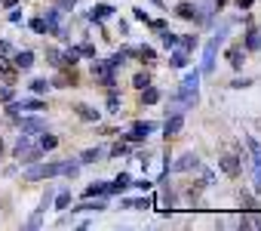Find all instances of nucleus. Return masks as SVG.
<instances>
[{
    "label": "nucleus",
    "mask_w": 261,
    "mask_h": 231,
    "mask_svg": "<svg viewBox=\"0 0 261 231\" xmlns=\"http://www.w3.org/2000/svg\"><path fill=\"white\" fill-rule=\"evenodd\" d=\"M197 86H200V71H194V74H188V77L181 80L178 96H172V111H169V114H181L185 108L197 105Z\"/></svg>",
    "instance_id": "f257e3e1"
},
{
    "label": "nucleus",
    "mask_w": 261,
    "mask_h": 231,
    "mask_svg": "<svg viewBox=\"0 0 261 231\" xmlns=\"http://www.w3.org/2000/svg\"><path fill=\"white\" fill-rule=\"evenodd\" d=\"M227 31H230V22H224V25L218 28V34L209 40V47H206V53H203V74H212V68H215V53H218V47L224 43Z\"/></svg>",
    "instance_id": "f03ea898"
},
{
    "label": "nucleus",
    "mask_w": 261,
    "mask_h": 231,
    "mask_svg": "<svg viewBox=\"0 0 261 231\" xmlns=\"http://www.w3.org/2000/svg\"><path fill=\"white\" fill-rule=\"evenodd\" d=\"M62 173V164H31L25 170V179H49V176H59Z\"/></svg>",
    "instance_id": "7ed1b4c3"
},
{
    "label": "nucleus",
    "mask_w": 261,
    "mask_h": 231,
    "mask_svg": "<svg viewBox=\"0 0 261 231\" xmlns=\"http://www.w3.org/2000/svg\"><path fill=\"white\" fill-rule=\"evenodd\" d=\"M246 148H249V154H252V170H255V191L261 194V145H258L252 136H246Z\"/></svg>",
    "instance_id": "20e7f679"
},
{
    "label": "nucleus",
    "mask_w": 261,
    "mask_h": 231,
    "mask_svg": "<svg viewBox=\"0 0 261 231\" xmlns=\"http://www.w3.org/2000/svg\"><path fill=\"white\" fill-rule=\"evenodd\" d=\"M154 130H157V124H151V121H139V124H133V127H129V133H126V142H142V139H148Z\"/></svg>",
    "instance_id": "39448f33"
},
{
    "label": "nucleus",
    "mask_w": 261,
    "mask_h": 231,
    "mask_svg": "<svg viewBox=\"0 0 261 231\" xmlns=\"http://www.w3.org/2000/svg\"><path fill=\"white\" fill-rule=\"evenodd\" d=\"M111 71H114L111 62H92V74H95L98 80H105V86L114 89V74H111Z\"/></svg>",
    "instance_id": "423d86ee"
},
{
    "label": "nucleus",
    "mask_w": 261,
    "mask_h": 231,
    "mask_svg": "<svg viewBox=\"0 0 261 231\" xmlns=\"http://www.w3.org/2000/svg\"><path fill=\"white\" fill-rule=\"evenodd\" d=\"M197 167H200V157H197V154H181V157H178V160H175L169 170H175V173H185V170H197Z\"/></svg>",
    "instance_id": "0eeeda50"
},
{
    "label": "nucleus",
    "mask_w": 261,
    "mask_h": 231,
    "mask_svg": "<svg viewBox=\"0 0 261 231\" xmlns=\"http://www.w3.org/2000/svg\"><path fill=\"white\" fill-rule=\"evenodd\" d=\"M126 188H133V176L129 173H120L114 182H111V188H108V194H123Z\"/></svg>",
    "instance_id": "6e6552de"
},
{
    "label": "nucleus",
    "mask_w": 261,
    "mask_h": 231,
    "mask_svg": "<svg viewBox=\"0 0 261 231\" xmlns=\"http://www.w3.org/2000/svg\"><path fill=\"white\" fill-rule=\"evenodd\" d=\"M175 16H178V19H188V22H191V19L203 22V13H200L197 7H191V4H178V7H175Z\"/></svg>",
    "instance_id": "1a4fd4ad"
},
{
    "label": "nucleus",
    "mask_w": 261,
    "mask_h": 231,
    "mask_svg": "<svg viewBox=\"0 0 261 231\" xmlns=\"http://www.w3.org/2000/svg\"><path fill=\"white\" fill-rule=\"evenodd\" d=\"M181 127H185V118H181V114H172V118L166 121V127H163V133H166V139H172V136H178V133H181Z\"/></svg>",
    "instance_id": "9d476101"
},
{
    "label": "nucleus",
    "mask_w": 261,
    "mask_h": 231,
    "mask_svg": "<svg viewBox=\"0 0 261 231\" xmlns=\"http://www.w3.org/2000/svg\"><path fill=\"white\" fill-rule=\"evenodd\" d=\"M13 65H16V71H28V68L34 65V53H31V50H22V53H16Z\"/></svg>",
    "instance_id": "9b49d317"
},
{
    "label": "nucleus",
    "mask_w": 261,
    "mask_h": 231,
    "mask_svg": "<svg viewBox=\"0 0 261 231\" xmlns=\"http://www.w3.org/2000/svg\"><path fill=\"white\" fill-rule=\"evenodd\" d=\"M218 167H221V173H227V176H237V173H240V157H233V154H224V157L218 160Z\"/></svg>",
    "instance_id": "f8f14e48"
},
{
    "label": "nucleus",
    "mask_w": 261,
    "mask_h": 231,
    "mask_svg": "<svg viewBox=\"0 0 261 231\" xmlns=\"http://www.w3.org/2000/svg\"><path fill=\"white\" fill-rule=\"evenodd\" d=\"M243 62H246V50L243 47H230L227 50V65L230 68H243Z\"/></svg>",
    "instance_id": "ddd939ff"
},
{
    "label": "nucleus",
    "mask_w": 261,
    "mask_h": 231,
    "mask_svg": "<svg viewBox=\"0 0 261 231\" xmlns=\"http://www.w3.org/2000/svg\"><path fill=\"white\" fill-rule=\"evenodd\" d=\"M111 13H114V7H108V4H98V7H92V10H89V22H105Z\"/></svg>",
    "instance_id": "4468645a"
},
{
    "label": "nucleus",
    "mask_w": 261,
    "mask_h": 231,
    "mask_svg": "<svg viewBox=\"0 0 261 231\" xmlns=\"http://www.w3.org/2000/svg\"><path fill=\"white\" fill-rule=\"evenodd\" d=\"M74 83H77V71L74 68H62V74L56 77L53 86H74Z\"/></svg>",
    "instance_id": "2eb2a0df"
},
{
    "label": "nucleus",
    "mask_w": 261,
    "mask_h": 231,
    "mask_svg": "<svg viewBox=\"0 0 261 231\" xmlns=\"http://www.w3.org/2000/svg\"><path fill=\"white\" fill-rule=\"evenodd\" d=\"M108 188H111V182H92V185L83 191V197L92 200V197H98V194H108Z\"/></svg>",
    "instance_id": "dca6fc26"
},
{
    "label": "nucleus",
    "mask_w": 261,
    "mask_h": 231,
    "mask_svg": "<svg viewBox=\"0 0 261 231\" xmlns=\"http://www.w3.org/2000/svg\"><path fill=\"white\" fill-rule=\"evenodd\" d=\"M59 16H62V10H59V7L46 13V19H43V22H46V31H53V34H62V31H59Z\"/></svg>",
    "instance_id": "f3484780"
},
{
    "label": "nucleus",
    "mask_w": 261,
    "mask_h": 231,
    "mask_svg": "<svg viewBox=\"0 0 261 231\" xmlns=\"http://www.w3.org/2000/svg\"><path fill=\"white\" fill-rule=\"evenodd\" d=\"M46 59H49V65L59 68V71H62V68H71V65L65 62V53H59V50H46Z\"/></svg>",
    "instance_id": "a211bd4d"
},
{
    "label": "nucleus",
    "mask_w": 261,
    "mask_h": 231,
    "mask_svg": "<svg viewBox=\"0 0 261 231\" xmlns=\"http://www.w3.org/2000/svg\"><path fill=\"white\" fill-rule=\"evenodd\" d=\"M0 80L13 83V80H16V65H7L4 59H0Z\"/></svg>",
    "instance_id": "6ab92c4d"
},
{
    "label": "nucleus",
    "mask_w": 261,
    "mask_h": 231,
    "mask_svg": "<svg viewBox=\"0 0 261 231\" xmlns=\"http://www.w3.org/2000/svg\"><path fill=\"white\" fill-rule=\"evenodd\" d=\"M246 50H261V34H258V28H249V34H246Z\"/></svg>",
    "instance_id": "aec40b11"
},
{
    "label": "nucleus",
    "mask_w": 261,
    "mask_h": 231,
    "mask_svg": "<svg viewBox=\"0 0 261 231\" xmlns=\"http://www.w3.org/2000/svg\"><path fill=\"white\" fill-rule=\"evenodd\" d=\"M77 114H80V121H98V111L89 105H77Z\"/></svg>",
    "instance_id": "412c9836"
},
{
    "label": "nucleus",
    "mask_w": 261,
    "mask_h": 231,
    "mask_svg": "<svg viewBox=\"0 0 261 231\" xmlns=\"http://www.w3.org/2000/svg\"><path fill=\"white\" fill-rule=\"evenodd\" d=\"M142 102H145V105H154V102H160V93H157V89L148 83V86L142 89Z\"/></svg>",
    "instance_id": "4be33fe9"
},
{
    "label": "nucleus",
    "mask_w": 261,
    "mask_h": 231,
    "mask_svg": "<svg viewBox=\"0 0 261 231\" xmlns=\"http://www.w3.org/2000/svg\"><path fill=\"white\" fill-rule=\"evenodd\" d=\"M101 154H105L101 148H86V151L80 154V164H95V160H98Z\"/></svg>",
    "instance_id": "5701e85b"
},
{
    "label": "nucleus",
    "mask_w": 261,
    "mask_h": 231,
    "mask_svg": "<svg viewBox=\"0 0 261 231\" xmlns=\"http://www.w3.org/2000/svg\"><path fill=\"white\" fill-rule=\"evenodd\" d=\"M123 206L126 210H148V206H154V200H148V197H142V200H123Z\"/></svg>",
    "instance_id": "b1692460"
},
{
    "label": "nucleus",
    "mask_w": 261,
    "mask_h": 231,
    "mask_svg": "<svg viewBox=\"0 0 261 231\" xmlns=\"http://www.w3.org/2000/svg\"><path fill=\"white\" fill-rule=\"evenodd\" d=\"M160 40H163V47H166V50H172V47H178V34H172V31H166V28L160 31Z\"/></svg>",
    "instance_id": "393cba45"
},
{
    "label": "nucleus",
    "mask_w": 261,
    "mask_h": 231,
    "mask_svg": "<svg viewBox=\"0 0 261 231\" xmlns=\"http://www.w3.org/2000/svg\"><path fill=\"white\" fill-rule=\"evenodd\" d=\"M169 65H172V68H185V65H188V53H185V50H175L172 59H169Z\"/></svg>",
    "instance_id": "a878e982"
},
{
    "label": "nucleus",
    "mask_w": 261,
    "mask_h": 231,
    "mask_svg": "<svg viewBox=\"0 0 261 231\" xmlns=\"http://www.w3.org/2000/svg\"><path fill=\"white\" fill-rule=\"evenodd\" d=\"M22 130H25V133H40V130H43V121L28 118V121H22Z\"/></svg>",
    "instance_id": "bb28decb"
},
{
    "label": "nucleus",
    "mask_w": 261,
    "mask_h": 231,
    "mask_svg": "<svg viewBox=\"0 0 261 231\" xmlns=\"http://www.w3.org/2000/svg\"><path fill=\"white\" fill-rule=\"evenodd\" d=\"M98 210H105V200H95V203H89V200H86V203H80L74 213H98Z\"/></svg>",
    "instance_id": "cd10ccee"
},
{
    "label": "nucleus",
    "mask_w": 261,
    "mask_h": 231,
    "mask_svg": "<svg viewBox=\"0 0 261 231\" xmlns=\"http://www.w3.org/2000/svg\"><path fill=\"white\" fill-rule=\"evenodd\" d=\"M240 225H243V228H261V216H258V213H255V216H243Z\"/></svg>",
    "instance_id": "c85d7f7f"
},
{
    "label": "nucleus",
    "mask_w": 261,
    "mask_h": 231,
    "mask_svg": "<svg viewBox=\"0 0 261 231\" xmlns=\"http://www.w3.org/2000/svg\"><path fill=\"white\" fill-rule=\"evenodd\" d=\"M56 145H59V139H56V136H49V133H46V136L40 139V148H43V151H53Z\"/></svg>",
    "instance_id": "c756f323"
},
{
    "label": "nucleus",
    "mask_w": 261,
    "mask_h": 231,
    "mask_svg": "<svg viewBox=\"0 0 261 231\" xmlns=\"http://www.w3.org/2000/svg\"><path fill=\"white\" fill-rule=\"evenodd\" d=\"M77 170H80V160H68V164H62V173H65V176H77Z\"/></svg>",
    "instance_id": "7c9ffc66"
},
{
    "label": "nucleus",
    "mask_w": 261,
    "mask_h": 231,
    "mask_svg": "<svg viewBox=\"0 0 261 231\" xmlns=\"http://www.w3.org/2000/svg\"><path fill=\"white\" fill-rule=\"evenodd\" d=\"M49 86H53V83H46L43 77H37V80H31V89H34V93H46Z\"/></svg>",
    "instance_id": "2f4dec72"
},
{
    "label": "nucleus",
    "mask_w": 261,
    "mask_h": 231,
    "mask_svg": "<svg viewBox=\"0 0 261 231\" xmlns=\"http://www.w3.org/2000/svg\"><path fill=\"white\" fill-rule=\"evenodd\" d=\"M43 154V148H25V164H34Z\"/></svg>",
    "instance_id": "473e14b6"
},
{
    "label": "nucleus",
    "mask_w": 261,
    "mask_h": 231,
    "mask_svg": "<svg viewBox=\"0 0 261 231\" xmlns=\"http://www.w3.org/2000/svg\"><path fill=\"white\" fill-rule=\"evenodd\" d=\"M68 203H71V191H62V194L56 197V210H65Z\"/></svg>",
    "instance_id": "72a5a7b5"
},
{
    "label": "nucleus",
    "mask_w": 261,
    "mask_h": 231,
    "mask_svg": "<svg viewBox=\"0 0 261 231\" xmlns=\"http://www.w3.org/2000/svg\"><path fill=\"white\" fill-rule=\"evenodd\" d=\"M28 145H31V139H28V136H19V142H16V157H22V151H25Z\"/></svg>",
    "instance_id": "f704fd0d"
},
{
    "label": "nucleus",
    "mask_w": 261,
    "mask_h": 231,
    "mask_svg": "<svg viewBox=\"0 0 261 231\" xmlns=\"http://www.w3.org/2000/svg\"><path fill=\"white\" fill-rule=\"evenodd\" d=\"M31 31H34V34H46V22H43V19H34V22H31Z\"/></svg>",
    "instance_id": "c9c22d12"
},
{
    "label": "nucleus",
    "mask_w": 261,
    "mask_h": 231,
    "mask_svg": "<svg viewBox=\"0 0 261 231\" xmlns=\"http://www.w3.org/2000/svg\"><path fill=\"white\" fill-rule=\"evenodd\" d=\"M178 43H181V50H185V53L197 50V37H185V40H178Z\"/></svg>",
    "instance_id": "e433bc0d"
},
{
    "label": "nucleus",
    "mask_w": 261,
    "mask_h": 231,
    "mask_svg": "<svg viewBox=\"0 0 261 231\" xmlns=\"http://www.w3.org/2000/svg\"><path fill=\"white\" fill-rule=\"evenodd\" d=\"M77 53H80V56H89V59H95V47H92V43H83V47H77Z\"/></svg>",
    "instance_id": "4c0bfd02"
},
{
    "label": "nucleus",
    "mask_w": 261,
    "mask_h": 231,
    "mask_svg": "<svg viewBox=\"0 0 261 231\" xmlns=\"http://www.w3.org/2000/svg\"><path fill=\"white\" fill-rule=\"evenodd\" d=\"M139 59H148V62H154V59H157V53H154L151 47H142V50H139Z\"/></svg>",
    "instance_id": "58836bf2"
},
{
    "label": "nucleus",
    "mask_w": 261,
    "mask_h": 231,
    "mask_svg": "<svg viewBox=\"0 0 261 231\" xmlns=\"http://www.w3.org/2000/svg\"><path fill=\"white\" fill-rule=\"evenodd\" d=\"M243 206H246L249 213H255V210H258V200H255V197H249V194H243Z\"/></svg>",
    "instance_id": "ea45409f"
},
{
    "label": "nucleus",
    "mask_w": 261,
    "mask_h": 231,
    "mask_svg": "<svg viewBox=\"0 0 261 231\" xmlns=\"http://www.w3.org/2000/svg\"><path fill=\"white\" fill-rule=\"evenodd\" d=\"M133 83H136L139 89H145V86H148L151 80H148V74H136V77H133Z\"/></svg>",
    "instance_id": "a19ab883"
},
{
    "label": "nucleus",
    "mask_w": 261,
    "mask_h": 231,
    "mask_svg": "<svg viewBox=\"0 0 261 231\" xmlns=\"http://www.w3.org/2000/svg\"><path fill=\"white\" fill-rule=\"evenodd\" d=\"M133 188H139V191H151V188H154V182H148V179H139Z\"/></svg>",
    "instance_id": "79ce46f5"
},
{
    "label": "nucleus",
    "mask_w": 261,
    "mask_h": 231,
    "mask_svg": "<svg viewBox=\"0 0 261 231\" xmlns=\"http://www.w3.org/2000/svg\"><path fill=\"white\" fill-rule=\"evenodd\" d=\"M0 102H13V89L10 86H0Z\"/></svg>",
    "instance_id": "37998d69"
},
{
    "label": "nucleus",
    "mask_w": 261,
    "mask_h": 231,
    "mask_svg": "<svg viewBox=\"0 0 261 231\" xmlns=\"http://www.w3.org/2000/svg\"><path fill=\"white\" fill-rule=\"evenodd\" d=\"M126 151H129V148H126V145H123V142H117V145H114V148H111V154H114V157H120V154H126Z\"/></svg>",
    "instance_id": "c03bdc74"
},
{
    "label": "nucleus",
    "mask_w": 261,
    "mask_h": 231,
    "mask_svg": "<svg viewBox=\"0 0 261 231\" xmlns=\"http://www.w3.org/2000/svg\"><path fill=\"white\" fill-rule=\"evenodd\" d=\"M10 53H13V47L7 40H0V56H10Z\"/></svg>",
    "instance_id": "a18cd8bd"
},
{
    "label": "nucleus",
    "mask_w": 261,
    "mask_h": 231,
    "mask_svg": "<svg viewBox=\"0 0 261 231\" xmlns=\"http://www.w3.org/2000/svg\"><path fill=\"white\" fill-rule=\"evenodd\" d=\"M133 13H136V19H139V22H148V16H145V10H139V7H136Z\"/></svg>",
    "instance_id": "49530a36"
},
{
    "label": "nucleus",
    "mask_w": 261,
    "mask_h": 231,
    "mask_svg": "<svg viewBox=\"0 0 261 231\" xmlns=\"http://www.w3.org/2000/svg\"><path fill=\"white\" fill-rule=\"evenodd\" d=\"M151 28H154V31H163V28H166V22H163V19H157V22H151Z\"/></svg>",
    "instance_id": "de8ad7c7"
},
{
    "label": "nucleus",
    "mask_w": 261,
    "mask_h": 231,
    "mask_svg": "<svg viewBox=\"0 0 261 231\" xmlns=\"http://www.w3.org/2000/svg\"><path fill=\"white\" fill-rule=\"evenodd\" d=\"M249 83H252V80H233L230 86H233V89H243V86H249Z\"/></svg>",
    "instance_id": "09e8293b"
},
{
    "label": "nucleus",
    "mask_w": 261,
    "mask_h": 231,
    "mask_svg": "<svg viewBox=\"0 0 261 231\" xmlns=\"http://www.w3.org/2000/svg\"><path fill=\"white\" fill-rule=\"evenodd\" d=\"M77 0H59V10H68V7H74Z\"/></svg>",
    "instance_id": "8fccbe9b"
},
{
    "label": "nucleus",
    "mask_w": 261,
    "mask_h": 231,
    "mask_svg": "<svg viewBox=\"0 0 261 231\" xmlns=\"http://www.w3.org/2000/svg\"><path fill=\"white\" fill-rule=\"evenodd\" d=\"M237 4H240V10H249V7H252V0H237Z\"/></svg>",
    "instance_id": "3c124183"
},
{
    "label": "nucleus",
    "mask_w": 261,
    "mask_h": 231,
    "mask_svg": "<svg viewBox=\"0 0 261 231\" xmlns=\"http://www.w3.org/2000/svg\"><path fill=\"white\" fill-rule=\"evenodd\" d=\"M4 7H10V10H13V7H16V0H4Z\"/></svg>",
    "instance_id": "603ef678"
},
{
    "label": "nucleus",
    "mask_w": 261,
    "mask_h": 231,
    "mask_svg": "<svg viewBox=\"0 0 261 231\" xmlns=\"http://www.w3.org/2000/svg\"><path fill=\"white\" fill-rule=\"evenodd\" d=\"M212 4H218V7H224V0H212Z\"/></svg>",
    "instance_id": "864d4df0"
},
{
    "label": "nucleus",
    "mask_w": 261,
    "mask_h": 231,
    "mask_svg": "<svg viewBox=\"0 0 261 231\" xmlns=\"http://www.w3.org/2000/svg\"><path fill=\"white\" fill-rule=\"evenodd\" d=\"M0 154H4V142H0Z\"/></svg>",
    "instance_id": "5fc2aeb1"
}]
</instances>
